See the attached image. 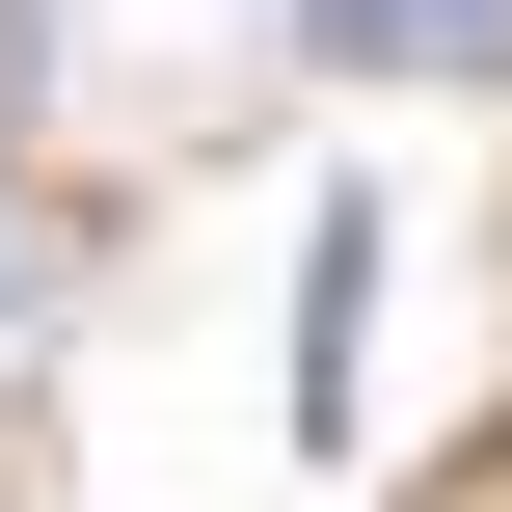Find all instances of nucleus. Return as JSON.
Listing matches in <instances>:
<instances>
[{
	"label": "nucleus",
	"instance_id": "nucleus-1",
	"mask_svg": "<svg viewBox=\"0 0 512 512\" xmlns=\"http://www.w3.org/2000/svg\"><path fill=\"white\" fill-rule=\"evenodd\" d=\"M297 27H324V54H459L486 0H297Z\"/></svg>",
	"mask_w": 512,
	"mask_h": 512
},
{
	"label": "nucleus",
	"instance_id": "nucleus-2",
	"mask_svg": "<svg viewBox=\"0 0 512 512\" xmlns=\"http://www.w3.org/2000/svg\"><path fill=\"white\" fill-rule=\"evenodd\" d=\"M0 297H27V189H0Z\"/></svg>",
	"mask_w": 512,
	"mask_h": 512
}]
</instances>
